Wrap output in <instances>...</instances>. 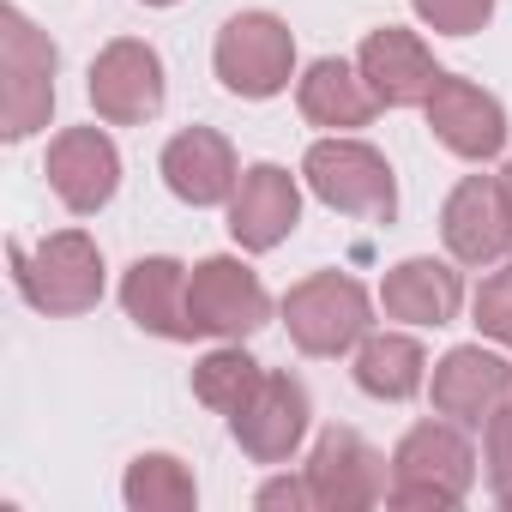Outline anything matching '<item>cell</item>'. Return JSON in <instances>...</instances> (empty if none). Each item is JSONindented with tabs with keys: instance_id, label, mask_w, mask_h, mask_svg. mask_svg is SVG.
<instances>
[{
	"instance_id": "277c9868",
	"label": "cell",
	"mask_w": 512,
	"mask_h": 512,
	"mask_svg": "<svg viewBox=\"0 0 512 512\" xmlns=\"http://www.w3.org/2000/svg\"><path fill=\"white\" fill-rule=\"evenodd\" d=\"M284 326L302 356H344L374 332V302L344 272H314L284 296Z\"/></svg>"
},
{
	"instance_id": "e0dca14e",
	"label": "cell",
	"mask_w": 512,
	"mask_h": 512,
	"mask_svg": "<svg viewBox=\"0 0 512 512\" xmlns=\"http://www.w3.org/2000/svg\"><path fill=\"white\" fill-rule=\"evenodd\" d=\"M235 181H241V169L217 127H187L163 145V187L181 205H229Z\"/></svg>"
},
{
	"instance_id": "8fae6325",
	"label": "cell",
	"mask_w": 512,
	"mask_h": 512,
	"mask_svg": "<svg viewBox=\"0 0 512 512\" xmlns=\"http://www.w3.org/2000/svg\"><path fill=\"white\" fill-rule=\"evenodd\" d=\"M91 109L109 127H139L163 109V55L139 37H115L91 61Z\"/></svg>"
},
{
	"instance_id": "8992f818",
	"label": "cell",
	"mask_w": 512,
	"mask_h": 512,
	"mask_svg": "<svg viewBox=\"0 0 512 512\" xmlns=\"http://www.w3.org/2000/svg\"><path fill=\"white\" fill-rule=\"evenodd\" d=\"M187 320H193V338L241 344L272 320V296H266L260 272H247L229 253H211L187 278Z\"/></svg>"
},
{
	"instance_id": "484cf974",
	"label": "cell",
	"mask_w": 512,
	"mask_h": 512,
	"mask_svg": "<svg viewBox=\"0 0 512 512\" xmlns=\"http://www.w3.org/2000/svg\"><path fill=\"white\" fill-rule=\"evenodd\" d=\"M488 488L500 506H512V404L488 416Z\"/></svg>"
},
{
	"instance_id": "d6986e66",
	"label": "cell",
	"mask_w": 512,
	"mask_h": 512,
	"mask_svg": "<svg viewBox=\"0 0 512 512\" xmlns=\"http://www.w3.org/2000/svg\"><path fill=\"white\" fill-rule=\"evenodd\" d=\"M380 308L404 326H452L458 308H464V278L446 266V260H428V253H416V260L392 266L386 284H380Z\"/></svg>"
},
{
	"instance_id": "f1b7e54d",
	"label": "cell",
	"mask_w": 512,
	"mask_h": 512,
	"mask_svg": "<svg viewBox=\"0 0 512 512\" xmlns=\"http://www.w3.org/2000/svg\"><path fill=\"white\" fill-rule=\"evenodd\" d=\"M145 7H175V0H145Z\"/></svg>"
},
{
	"instance_id": "cb8c5ba5",
	"label": "cell",
	"mask_w": 512,
	"mask_h": 512,
	"mask_svg": "<svg viewBox=\"0 0 512 512\" xmlns=\"http://www.w3.org/2000/svg\"><path fill=\"white\" fill-rule=\"evenodd\" d=\"M434 37H476L494 19V0H410Z\"/></svg>"
},
{
	"instance_id": "7402d4cb",
	"label": "cell",
	"mask_w": 512,
	"mask_h": 512,
	"mask_svg": "<svg viewBox=\"0 0 512 512\" xmlns=\"http://www.w3.org/2000/svg\"><path fill=\"white\" fill-rule=\"evenodd\" d=\"M121 494H127L133 512H187V506H199L193 470H187L181 458H169V452H139V458L127 464Z\"/></svg>"
},
{
	"instance_id": "3957f363",
	"label": "cell",
	"mask_w": 512,
	"mask_h": 512,
	"mask_svg": "<svg viewBox=\"0 0 512 512\" xmlns=\"http://www.w3.org/2000/svg\"><path fill=\"white\" fill-rule=\"evenodd\" d=\"M302 175L314 187L320 205L344 211V217H362V223H392L398 217V181H392V163L350 139V133H332V139H314L308 157H302Z\"/></svg>"
},
{
	"instance_id": "9a60e30c",
	"label": "cell",
	"mask_w": 512,
	"mask_h": 512,
	"mask_svg": "<svg viewBox=\"0 0 512 512\" xmlns=\"http://www.w3.org/2000/svg\"><path fill=\"white\" fill-rule=\"evenodd\" d=\"M49 187L67 211L91 217L115 199L121 187V151L103 127H67L55 145H49Z\"/></svg>"
},
{
	"instance_id": "603a6c76",
	"label": "cell",
	"mask_w": 512,
	"mask_h": 512,
	"mask_svg": "<svg viewBox=\"0 0 512 512\" xmlns=\"http://www.w3.org/2000/svg\"><path fill=\"white\" fill-rule=\"evenodd\" d=\"M260 362H253L241 344H223V350H211L199 368H193V398L205 404V410H217V416H235L247 398H253V386H260Z\"/></svg>"
},
{
	"instance_id": "52a82bcc",
	"label": "cell",
	"mask_w": 512,
	"mask_h": 512,
	"mask_svg": "<svg viewBox=\"0 0 512 512\" xmlns=\"http://www.w3.org/2000/svg\"><path fill=\"white\" fill-rule=\"evenodd\" d=\"M0 73H7V121H0V133L19 145L37 127H49V109H55V43L19 7H0Z\"/></svg>"
},
{
	"instance_id": "ac0fdd59",
	"label": "cell",
	"mask_w": 512,
	"mask_h": 512,
	"mask_svg": "<svg viewBox=\"0 0 512 512\" xmlns=\"http://www.w3.org/2000/svg\"><path fill=\"white\" fill-rule=\"evenodd\" d=\"M187 266L169 260V253H151V260H133L127 278H121V308L139 332H157V338H175L187 344L193 338V320H187Z\"/></svg>"
},
{
	"instance_id": "7a4b0ae2",
	"label": "cell",
	"mask_w": 512,
	"mask_h": 512,
	"mask_svg": "<svg viewBox=\"0 0 512 512\" xmlns=\"http://www.w3.org/2000/svg\"><path fill=\"white\" fill-rule=\"evenodd\" d=\"M13 284L37 314H91L103 302V253L85 229H61L37 247L13 241Z\"/></svg>"
},
{
	"instance_id": "5bb4252c",
	"label": "cell",
	"mask_w": 512,
	"mask_h": 512,
	"mask_svg": "<svg viewBox=\"0 0 512 512\" xmlns=\"http://www.w3.org/2000/svg\"><path fill=\"white\" fill-rule=\"evenodd\" d=\"M296 223H302V187H296L290 169H278V163L241 169L235 199H229V235H235V247L272 253Z\"/></svg>"
},
{
	"instance_id": "7c38bea8",
	"label": "cell",
	"mask_w": 512,
	"mask_h": 512,
	"mask_svg": "<svg viewBox=\"0 0 512 512\" xmlns=\"http://www.w3.org/2000/svg\"><path fill=\"white\" fill-rule=\"evenodd\" d=\"M422 115H428L434 139L452 157H464V163H488V157L506 151V109H500V97H488L482 85H470L458 73H440V85L422 103Z\"/></svg>"
},
{
	"instance_id": "ba28073f",
	"label": "cell",
	"mask_w": 512,
	"mask_h": 512,
	"mask_svg": "<svg viewBox=\"0 0 512 512\" xmlns=\"http://www.w3.org/2000/svg\"><path fill=\"white\" fill-rule=\"evenodd\" d=\"M440 235L458 266H500L512 253V193L500 175H464L440 211Z\"/></svg>"
},
{
	"instance_id": "d4e9b609",
	"label": "cell",
	"mask_w": 512,
	"mask_h": 512,
	"mask_svg": "<svg viewBox=\"0 0 512 512\" xmlns=\"http://www.w3.org/2000/svg\"><path fill=\"white\" fill-rule=\"evenodd\" d=\"M470 308H476V326H482L494 344L512 350V260H500V272L482 278V290H476Z\"/></svg>"
},
{
	"instance_id": "ffe728a7",
	"label": "cell",
	"mask_w": 512,
	"mask_h": 512,
	"mask_svg": "<svg viewBox=\"0 0 512 512\" xmlns=\"http://www.w3.org/2000/svg\"><path fill=\"white\" fill-rule=\"evenodd\" d=\"M296 103H302V115H308L314 127H326V133H356V127H368L374 109H380V97L368 91L362 67H356V61H332V55L302 73Z\"/></svg>"
},
{
	"instance_id": "6da1fadb",
	"label": "cell",
	"mask_w": 512,
	"mask_h": 512,
	"mask_svg": "<svg viewBox=\"0 0 512 512\" xmlns=\"http://www.w3.org/2000/svg\"><path fill=\"white\" fill-rule=\"evenodd\" d=\"M476 482V452L464 440L458 422H416L398 452H392V482H386V500L392 506H410V512H440V506H458Z\"/></svg>"
},
{
	"instance_id": "4316f807",
	"label": "cell",
	"mask_w": 512,
	"mask_h": 512,
	"mask_svg": "<svg viewBox=\"0 0 512 512\" xmlns=\"http://www.w3.org/2000/svg\"><path fill=\"white\" fill-rule=\"evenodd\" d=\"M253 506H266V512L290 506V512H302V506H314V488H308V476H272L260 494H253Z\"/></svg>"
},
{
	"instance_id": "44dd1931",
	"label": "cell",
	"mask_w": 512,
	"mask_h": 512,
	"mask_svg": "<svg viewBox=\"0 0 512 512\" xmlns=\"http://www.w3.org/2000/svg\"><path fill=\"white\" fill-rule=\"evenodd\" d=\"M428 380V356L410 332H368L356 344V386L368 398H386V404H404L416 398Z\"/></svg>"
},
{
	"instance_id": "83f0119b",
	"label": "cell",
	"mask_w": 512,
	"mask_h": 512,
	"mask_svg": "<svg viewBox=\"0 0 512 512\" xmlns=\"http://www.w3.org/2000/svg\"><path fill=\"white\" fill-rule=\"evenodd\" d=\"M500 181H506V193H512V163H506V175H500Z\"/></svg>"
},
{
	"instance_id": "2e32d148",
	"label": "cell",
	"mask_w": 512,
	"mask_h": 512,
	"mask_svg": "<svg viewBox=\"0 0 512 512\" xmlns=\"http://www.w3.org/2000/svg\"><path fill=\"white\" fill-rule=\"evenodd\" d=\"M356 67H362L368 91H374L386 109H422V103L434 97V85H440V67H434L428 43H422L416 31H398V25L374 31V37L362 43Z\"/></svg>"
},
{
	"instance_id": "9c48e42d",
	"label": "cell",
	"mask_w": 512,
	"mask_h": 512,
	"mask_svg": "<svg viewBox=\"0 0 512 512\" xmlns=\"http://www.w3.org/2000/svg\"><path fill=\"white\" fill-rule=\"evenodd\" d=\"M308 422H314V404H308V386L296 374H260L253 398L229 416L235 446L253 464H290L296 446L308 440Z\"/></svg>"
},
{
	"instance_id": "4fadbf2b",
	"label": "cell",
	"mask_w": 512,
	"mask_h": 512,
	"mask_svg": "<svg viewBox=\"0 0 512 512\" xmlns=\"http://www.w3.org/2000/svg\"><path fill=\"white\" fill-rule=\"evenodd\" d=\"M434 410L458 428H488V416L512 398V362H500L494 350L482 344H458L434 362Z\"/></svg>"
},
{
	"instance_id": "5b68a950",
	"label": "cell",
	"mask_w": 512,
	"mask_h": 512,
	"mask_svg": "<svg viewBox=\"0 0 512 512\" xmlns=\"http://www.w3.org/2000/svg\"><path fill=\"white\" fill-rule=\"evenodd\" d=\"M211 67L223 79V91L247 97V103H266L290 85L296 73V37L278 13H235L223 31H217V49H211Z\"/></svg>"
},
{
	"instance_id": "30bf717a",
	"label": "cell",
	"mask_w": 512,
	"mask_h": 512,
	"mask_svg": "<svg viewBox=\"0 0 512 512\" xmlns=\"http://www.w3.org/2000/svg\"><path fill=\"white\" fill-rule=\"evenodd\" d=\"M308 488L320 512H368L386 500V458L356 434V428H326L308 452Z\"/></svg>"
}]
</instances>
